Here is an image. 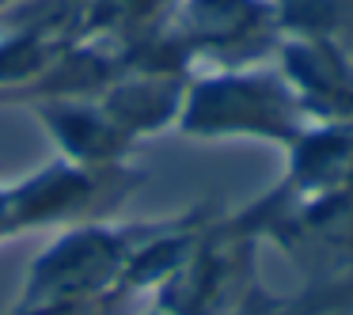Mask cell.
I'll return each instance as SVG.
<instances>
[{
    "label": "cell",
    "instance_id": "cell-14",
    "mask_svg": "<svg viewBox=\"0 0 353 315\" xmlns=\"http://www.w3.org/2000/svg\"><path fill=\"white\" fill-rule=\"evenodd\" d=\"M133 296H95V300H69V304H46V307H31V312H8V315H122L125 304Z\"/></svg>",
    "mask_w": 353,
    "mask_h": 315
},
{
    "label": "cell",
    "instance_id": "cell-16",
    "mask_svg": "<svg viewBox=\"0 0 353 315\" xmlns=\"http://www.w3.org/2000/svg\"><path fill=\"white\" fill-rule=\"evenodd\" d=\"M12 239V221H8V205H4V186H0V243Z\"/></svg>",
    "mask_w": 353,
    "mask_h": 315
},
{
    "label": "cell",
    "instance_id": "cell-11",
    "mask_svg": "<svg viewBox=\"0 0 353 315\" xmlns=\"http://www.w3.org/2000/svg\"><path fill=\"white\" fill-rule=\"evenodd\" d=\"M190 77H160V72H125L99 95V107L122 125V133L137 145L145 137L175 130L183 110V95Z\"/></svg>",
    "mask_w": 353,
    "mask_h": 315
},
{
    "label": "cell",
    "instance_id": "cell-6",
    "mask_svg": "<svg viewBox=\"0 0 353 315\" xmlns=\"http://www.w3.org/2000/svg\"><path fill=\"white\" fill-rule=\"evenodd\" d=\"M171 27L190 61H205L213 69L266 65L285 39L274 0H179Z\"/></svg>",
    "mask_w": 353,
    "mask_h": 315
},
{
    "label": "cell",
    "instance_id": "cell-17",
    "mask_svg": "<svg viewBox=\"0 0 353 315\" xmlns=\"http://www.w3.org/2000/svg\"><path fill=\"white\" fill-rule=\"evenodd\" d=\"M12 4H16V0H0V16H4V12L12 8Z\"/></svg>",
    "mask_w": 353,
    "mask_h": 315
},
{
    "label": "cell",
    "instance_id": "cell-1",
    "mask_svg": "<svg viewBox=\"0 0 353 315\" xmlns=\"http://www.w3.org/2000/svg\"><path fill=\"white\" fill-rule=\"evenodd\" d=\"M307 125L277 65L194 72L175 130L194 141H262L285 148Z\"/></svg>",
    "mask_w": 353,
    "mask_h": 315
},
{
    "label": "cell",
    "instance_id": "cell-7",
    "mask_svg": "<svg viewBox=\"0 0 353 315\" xmlns=\"http://www.w3.org/2000/svg\"><path fill=\"white\" fill-rule=\"evenodd\" d=\"M277 72L292 88L307 122L353 125V54L330 39H292L277 46Z\"/></svg>",
    "mask_w": 353,
    "mask_h": 315
},
{
    "label": "cell",
    "instance_id": "cell-8",
    "mask_svg": "<svg viewBox=\"0 0 353 315\" xmlns=\"http://www.w3.org/2000/svg\"><path fill=\"white\" fill-rule=\"evenodd\" d=\"M31 114L39 118L61 160L107 167L125 163L133 152V141L99 107V99H39L31 103Z\"/></svg>",
    "mask_w": 353,
    "mask_h": 315
},
{
    "label": "cell",
    "instance_id": "cell-9",
    "mask_svg": "<svg viewBox=\"0 0 353 315\" xmlns=\"http://www.w3.org/2000/svg\"><path fill=\"white\" fill-rule=\"evenodd\" d=\"M345 183H353V125L307 122L285 148V175L277 186L292 198H315Z\"/></svg>",
    "mask_w": 353,
    "mask_h": 315
},
{
    "label": "cell",
    "instance_id": "cell-13",
    "mask_svg": "<svg viewBox=\"0 0 353 315\" xmlns=\"http://www.w3.org/2000/svg\"><path fill=\"white\" fill-rule=\"evenodd\" d=\"M281 31L292 39H330L353 54V0H274Z\"/></svg>",
    "mask_w": 353,
    "mask_h": 315
},
{
    "label": "cell",
    "instance_id": "cell-4",
    "mask_svg": "<svg viewBox=\"0 0 353 315\" xmlns=\"http://www.w3.org/2000/svg\"><path fill=\"white\" fill-rule=\"evenodd\" d=\"M145 183L137 167L130 163H72L50 160L27 179L4 186V205H8L12 236L39 228H77L92 221H114V213L137 194Z\"/></svg>",
    "mask_w": 353,
    "mask_h": 315
},
{
    "label": "cell",
    "instance_id": "cell-2",
    "mask_svg": "<svg viewBox=\"0 0 353 315\" xmlns=\"http://www.w3.org/2000/svg\"><path fill=\"white\" fill-rule=\"evenodd\" d=\"M239 216L304 274V289H334L353 277V183L315 198H292L274 186L239 209Z\"/></svg>",
    "mask_w": 353,
    "mask_h": 315
},
{
    "label": "cell",
    "instance_id": "cell-3",
    "mask_svg": "<svg viewBox=\"0 0 353 315\" xmlns=\"http://www.w3.org/2000/svg\"><path fill=\"white\" fill-rule=\"evenodd\" d=\"M145 232L148 221H133V224L92 221V224H77V228H61V236L27 266V277L19 285L12 312L122 292L130 254L137 251Z\"/></svg>",
    "mask_w": 353,
    "mask_h": 315
},
{
    "label": "cell",
    "instance_id": "cell-18",
    "mask_svg": "<svg viewBox=\"0 0 353 315\" xmlns=\"http://www.w3.org/2000/svg\"><path fill=\"white\" fill-rule=\"evenodd\" d=\"M148 315H163V312H156V307H152V312H148Z\"/></svg>",
    "mask_w": 353,
    "mask_h": 315
},
{
    "label": "cell",
    "instance_id": "cell-5",
    "mask_svg": "<svg viewBox=\"0 0 353 315\" xmlns=\"http://www.w3.org/2000/svg\"><path fill=\"white\" fill-rule=\"evenodd\" d=\"M262 239L236 213L209 216L194 236L186 258L152 289V304L163 315H232L243 292L259 281L254 258Z\"/></svg>",
    "mask_w": 353,
    "mask_h": 315
},
{
    "label": "cell",
    "instance_id": "cell-10",
    "mask_svg": "<svg viewBox=\"0 0 353 315\" xmlns=\"http://www.w3.org/2000/svg\"><path fill=\"white\" fill-rule=\"evenodd\" d=\"M122 50L107 39H77L42 77L12 92L4 103H31L39 99H99L118 77H122Z\"/></svg>",
    "mask_w": 353,
    "mask_h": 315
},
{
    "label": "cell",
    "instance_id": "cell-15",
    "mask_svg": "<svg viewBox=\"0 0 353 315\" xmlns=\"http://www.w3.org/2000/svg\"><path fill=\"white\" fill-rule=\"evenodd\" d=\"M232 315H300V304L296 296H274L262 289V281H254L243 292V300L232 307Z\"/></svg>",
    "mask_w": 353,
    "mask_h": 315
},
{
    "label": "cell",
    "instance_id": "cell-12",
    "mask_svg": "<svg viewBox=\"0 0 353 315\" xmlns=\"http://www.w3.org/2000/svg\"><path fill=\"white\" fill-rule=\"evenodd\" d=\"M179 0H84L80 8V39L133 42L171 19Z\"/></svg>",
    "mask_w": 353,
    "mask_h": 315
}]
</instances>
